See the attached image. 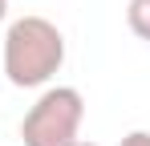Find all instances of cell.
<instances>
[{
    "instance_id": "5b68a950",
    "label": "cell",
    "mask_w": 150,
    "mask_h": 146,
    "mask_svg": "<svg viewBox=\"0 0 150 146\" xmlns=\"http://www.w3.org/2000/svg\"><path fill=\"white\" fill-rule=\"evenodd\" d=\"M8 21V0H0V24Z\"/></svg>"
},
{
    "instance_id": "6da1fadb",
    "label": "cell",
    "mask_w": 150,
    "mask_h": 146,
    "mask_svg": "<svg viewBox=\"0 0 150 146\" xmlns=\"http://www.w3.org/2000/svg\"><path fill=\"white\" fill-rule=\"evenodd\" d=\"M65 65V37L49 16H16L4 28V77L16 89H41Z\"/></svg>"
},
{
    "instance_id": "3957f363",
    "label": "cell",
    "mask_w": 150,
    "mask_h": 146,
    "mask_svg": "<svg viewBox=\"0 0 150 146\" xmlns=\"http://www.w3.org/2000/svg\"><path fill=\"white\" fill-rule=\"evenodd\" d=\"M126 24L138 41H150V0H130L126 4Z\"/></svg>"
},
{
    "instance_id": "7a4b0ae2",
    "label": "cell",
    "mask_w": 150,
    "mask_h": 146,
    "mask_svg": "<svg viewBox=\"0 0 150 146\" xmlns=\"http://www.w3.org/2000/svg\"><path fill=\"white\" fill-rule=\"evenodd\" d=\"M81 122H85L81 89L49 85L28 106L25 122H21V138H25V146H73L81 142Z\"/></svg>"
},
{
    "instance_id": "8992f818",
    "label": "cell",
    "mask_w": 150,
    "mask_h": 146,
    "mask_svg": "<svg viewBox=\"0 0 150 146\" xmlns=\"http://www.w3.org/2000/svg\"><path fill=\"white\" fill-rule=\"evenodd\" d=\"M73 146H98V142H73Z\"/></svg>"
},
{
    "instance_id": "277c9868",
    "label": "cell",
    "mask_w": 150,
    "mask_h": 146,
    "mask_svg": "<svg viewBox=\"0 0 150 146\" xmlns=\"http://www.w3.org/2000/svg\"><path fill=\"white\" fill-rule=\"evenodd\" d=\"M118 146H150V130H130Z\"/></svg>"
}]
</instances>
